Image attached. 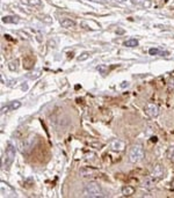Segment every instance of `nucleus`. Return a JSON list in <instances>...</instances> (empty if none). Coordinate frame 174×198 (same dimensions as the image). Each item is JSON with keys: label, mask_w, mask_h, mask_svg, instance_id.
Here are the masks:
<instances>
[{"label": "nucleus", "mask_w": 174, "mask_h": 198, "mask_svg": "<svg viewBox=\"0 0 174 198\" xmlns=\"http://www.w3.org/2000/svg\"><path fill=\"white\" fill-rule=\"evenodd\" d=\"M116 2H124V1H125V0H115Z\"/></svg>", "instance_id": "obj_28"}, {"label": "nucleus", "mask_w": 174, "mask_h": 198, "mask_svg": "<svg viewBox=\"0 0 174 198\" xmlns=\"http://www.w3.org/2000/svg\"><path fill=\"white\" fill-rule=\"evenodd\" d=\"M142 186H144L145 189H151V188H153V186H154V181H153L152 177H146V179L143 181Z\"/></svg>", "instance_id": "obj_13"}, {"label": "nucleus", "mask_w": 174, "mask_h": 198, "mask_svg": "<svg viewBox=\"0 0 174 198\" xmlns=\"http://www.w3.org/2000/svg\"><path fill=\"white\" fill-rule=\"evenodd\" d=\"M9 107H11V110H16V109H19L21 107V102L14 101V102H12L11 104H9Z\"/></svg>", "instance_id": "obj_18"}, {"label": "nucleus", "mask_w": 174, "mask_h": 198, "mask_svg": "<svg viewBox=\"0 0 174 198\" xmlns=\"http://www.w3.org/2000/svg\"><path fill=\"white\" fill-rule=\"evenodd\" d=\"M35 136H29L28 138H26V139L23 140L22 143L20 144V146H21V151L22 152H28L31 147H33V145H34L35 143Z\"/></svg>", "instance_id": "obj_4"}, {"label": "nucleus", "mask_w": 174, "mask_h": 198, "mask_svg": "<svg viewBox=\"0 0 174 198\" xmlns=\"http://www.w3.org/2000/svg\"><path fill=\"white\" fill-rule=\"evenodd\" d=\"M14 157H15V147L12 144H8L2 159V168H9L14 161Z\"/></svg>", "instance_id": "obj_2"}, {"label": "nucleus", "mask_w": 174, "mask_h": 198, "mask_svg": "<svg viewBox=\"0 0 174 198\" xmlns=\"http://www.w3.org/2000/svg\"><path fill=\"white\" fill-rule=\"evenodd\" d=\"M1 193L4 196H13V195H15V192L13 191L11 188L7 186L6 183H4V182H1Z\"/></svg>", "instance_id": "obj_6"}, {"label": "nucleus", "mask_w": 174, "mask_h": 198, "mask_svg": "<svg viewBox=\"0 0 174 198\" xmlns=\"http://www.w3.org/2000/svg\"><path fill=\"white\" fill-rule=\"evenodd\" d=\"M17 64H19V62L15 59V60H13V62H11V63H9V65H8V69H9L11 71H16L17 70Z\"/></svg>", "instance_id": "obj_17"}, {"label": "nucleus", "mask_w": 174, "mask_h": 198, "mask_svg": "<svg viewBox=\"0 0 174 198\" xmlns=\"http://www.w3.org/2000/svg\"><path fill=\"white\" fill-rule=\"evenodd\" d=\"M123 33H124V31H123L122 29H118V30H117V34H123Z\"/></svg>", "instance_id": "obj_27"}, {"label": "nucleus", "mask_w": 174, "mask_h": 198, "mask_svg": "<svg viewBox=\"0 0 174 198\" xmlns=\"http://www.w3.org/2000/svg\"><path fill=\"white\" fill-rule=\"evenodd\" d=\"M144 157V151H143V147L140 145H135L131 147L130 153H129V160L130 162L136 163L140 161Z\"/></svg>", "instance_id": "obj_3"}, {"label": "nucleus", "mask_w": 174, "mask_h": 198, "mask_svg": "<svg viewBox=\"0 0 174 198\" xmlns=\"http://www.w3.org/2000/svg\"><path fill=\"white\" fill-rule=\"evenodd\" d=\"M144 110L150 117H157L158 114H159V108L154 103H147V104L145 105Z\"/></svg>", "instance_id": "obj_5"}, {"label": "nucleus", "mask_w": 174, "mask_h": 198, "mask_svg": "<svg viewBox=\"0 0 174 198\" xmlns=\"http://www.w3.org/2000/svg\"><path fill=\"white\" fill-rule=\"evenodd\" d=\"M169 159H171V160H173V161H174V151H173V153L171 154V157H169Z\"/></svg>", "instance_id": "obj_25"}, {"label": "nucleus", "mask_w": 174, "mask_h": 198, "mask_svg": "<svg viewBox=\"0 0 174 198\" xmlns=\"http://www.w3.org/2000/svg\"><path fill=\"white\" fill-rule=\"evenodd\" d=\"M133 192H135V189L132 186H124L122 189V195L123 196H131Z\"/></svg>", "instance_id": "obj_15"}, {"label": "nucleus", "mask_w": 174, "mask_h": 198, "mask_svg": "<svg viewBox=\"0 0 174 198\" xmlns=\"http://www.w3.org/2000/svg\"><path fill=\"white\" fill-rule=\"evenodd\" d=\"M95 173V170L92 168H89V167H86V168H81L79 170V174L81 176H84V177H87V176H92L93 174Z\"/></svg>", "instance_id": "obj_10"}, {"label": "nucleus", "mask_w": 174, "mask_h": 198, "mask_svg": "<svg viewBox=\"0 0 174 198\" xmlns=\"http://www.w3.org/2000/svg\"><path fill=\"white\" fill-rule=\"evenodd\" d=\"M82 196L96 198V197H104V193L102 192V189L100 188L99 184H96V183H88L82 189Z\"/></svg>", "instance_id": "obj_1"}, {"label": "nucleus", "mask_w": 174, "mask_h": 198, "mask_svg": "<svg viewBox=\"0 0 174 198\" xmlns=\"http://www.w3.org/2000/svg\"><path fill=\"white\" fill-rule=\"evenodd\" d=\"M9 109H11V107H9V105H6V107H2V108H1V114H6V112H7V111L9 110Z\"/></svg>", "instance_id": "obj_22"}, {"label": "nucleus", "mask_w": 174, "mask_h": 198, "mask_svg": "<svg viewBox=\"0 0 174 198\" xmlns=\"http://www.w3.org/2000/svg\"><path fill=\"white\" fill-rule=\"evenodd\" d=\"M162 174H164V169H162V167L161 166H159V164L156 166L154 169H153V171H152V176H153V177H158V179L161 177Z\"/></svg>", "instance_id": "obj_12"}, {"label": "nucleus", "mask_w": 174, "mask_h": 198, "mask_svg": "<svg viewBox=\"0 0 174 198\" xmlns=\"http://www.w3.org/2000/svg\"><path fill=\"white\" fill-rule=\"evenodd\" d=\"M169 55V52H167V51H161V53H160V56H168Z\"/></svg>", "instance_id": "obj_24"}, {"label": "nucleus", "mask_w": 174, "mask_h": 198, "mask_svg": "<svg viewBox=\"0 0 174 198\" xmlns=\"http://www.w3.org/2000/svg\"><path fill=\"white\" fill-rule=\"evenodd\" d=\"M28 89V87H27V85H24V86H22V90H27Z\"/></svg>", "instance_id": "obj_26"}, {"label": "nucleus", "mask_w": 174, "mask_h": 198, "mask_svg": "<svg viewBox=\"0 0 174 198\" xmlns=\"http://www.w3.org/2000/svg\"><path fill=\"white\" fill-rule=\"evenodd\" d=\"M128 86H129V82H127V81H124L121 83V88H127Z\"/></svg>", "instance_id": "obj_23"}, {"label": "nucleus", "mask_w": 174, "mask_h": 198, "mask_svg": "<svg viewBox=\"0 0 174 198\" xmlns=\"http://www.w3.org/2000/svg\"><path fill=\"white\" fill-rule=\"evenodd\" d=\"M21 2L33 7H42V0H21Z\"/></svg>", "instance_id": "obj_9"}, {"label": "nucleus", "mask_w": 174, "mask_h": 198, "mask_svg": "<svg viewBox=\"0 0 174 198\" xmlns=\"http://www.w3.org/2000/svg\"><path fill=\"white\" fill-rule=\"evenodd\" d=\"M89 58V53L88 52H82L78 57V62H84V60H86V59H88Z\"/></svg>", "instance_id": "obj_20"}, {"label": "nucleus", "mask_w": 174, "mask_h": 198, "mask_svg": "<svg viewBox=\"0 0 174 198\" xmlns=\"http://www.w3.org/2000/svg\"><path fill=\"white\" fill-rule=\"evenodd\" d=\"M19 18L17 16H13V15H9V16H4L2 18V22L4 23H19Z\"/></svg>", "instance_id": "obj_11"}, {"label": "nucleus", "mask_w": 174, "mask_h": 198, "mask_svg": "<svg viewBox=\"0 0 174 198\" xmlns=\"http://www.w3.org/2000/svg\"><path fill=\"white\" fill-rule=\"evenodd\" d=\"M60 26L63 28H73L75 26V23L74 21L71 20V19H63V20H60Z\"/></svg>", "instance_id": "obj_7"}, {"label": "nucleus", "mask_w": 174, "mask_h": 198, "mask_svg": "<svg viewBox=\"0 0 174 198\" xmlns=\"http://www.w3.org/2000/svg\"><path fill=\"white\" fill-rule=\"evenodd\" d=\"M96 70H98L102 76H104V74L107 73V66H106V65H99L98 67H96Z\"/></svg>", "instance_id": "obj_19"}, {"label": "nucleus", "mask_w": 174, "mask_h": 198, "mask_svg": "<svg viewBox=\"0 0 174 198\" xmlns=\"http://www.w3.org/2000/svg\"><path fill=\"white\" fill-rule=\"evenodd\" d=\"M138 45V41L136 38H130V40H127L124 42V47L128 48H133V47H137Z\"/></svg>", "instance_id": "obj_14"}, {"label": "nucleus", "mask_w": 174, "mask_h": 198, "mask_svg": "<svg viewBox=\"0 0 174 198\" xmlns=\"http://www.w3.org/2000/svg\"><path fill=\"white\" fill-rule=\"evenodd\" d=\"M41 76V71H34V72H30L27 74L29 79H36V78H38Z\"/></svg>", "instance_id": "obj_16"}, {"label": "nucleus", "mask_w": 174, "mask_h": 198, "mask_svg": "<svg viewBox=\"0 0 174 198\" xmlns=\"http://www.w3.org/2000/svg\"><path fill=\"white\" fill-rule=\"evenodd\" d=\"M149 53H150L151 56H157V55H160L161 53V50H159L157 48H152V49L149 50Z\"/></svg>", "instance_id": "obj_21"}, {"label": "nucleus", "mask_w": 174, "mask_h": 198, "mask_svg": "<svg viewBox=\"0 0 174 198\" xmlns=\"http://www.w3.org/2000/svg\"><path fill=\"white\" fill-rule=\"evenodd\" d=\"M111 148L115 151H122L124 148V143H122L121 140H113L111 141Z\"/></svg>", "instance_id": "obj_8"}]
</instances>
